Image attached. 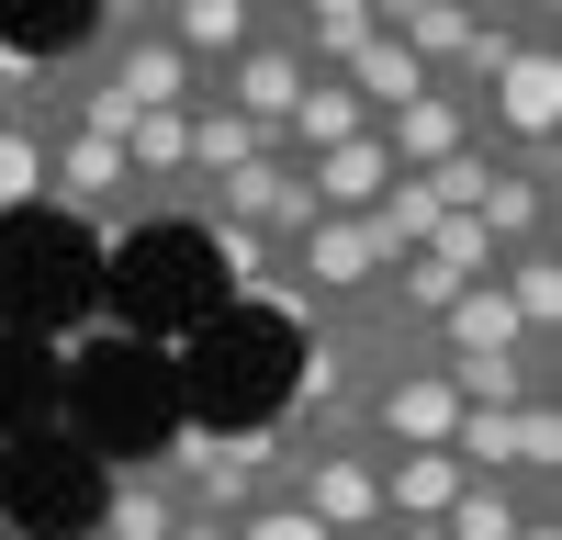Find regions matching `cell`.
I'll use <instances>...</instances> for the list:
<instances>
[{"label": "cell", "instance_id": "ffe728a7", "mask_svg": "<svg viewBox=\"0 0 562 540\" xmlns=\"http://www.w3.org/2000/svg\"><path fill=\"white\" fill-rule=\"evenodd\" d=\"M0 102H12V45H0Z\"/></svg>", "mask_w": 562, "mask_h": 540}, {"label": "cell", "instance_id": "5b68a950", "mask_svg": "<svg viewBox=\"0 0 562 540\" xmlns=\"http://www.w3.org/2000/svg\"><path fill=\"white\" fill-rule=\"evenodd\" d=\"M304 79H315V68L293 57V34H281V12H270V23H259V34H248V45H237V57H225L203 90H214V102H237L248 124H281V113L304 102Z\"/></svg>", "mask_w": 562, "mask_h": 540}, {"label": "cell", "instance_id": "3957f363", "mask_svg": "<svg viewBox=\"0 0 562 540\" xmlns=\"http://www.w3.org/2000/svg\"><path fill=\"white\" fill-rule=\"evenodd\" d=\"M473 113H484L495 147H551V124H562V45L551 34H518L506 68L473 90Z\"/></svg>", "mask_w": 562, "mask_h": 540}, {"label": "cell", "instance_id": "ac0fdd59", "mask_svg": "<svg viewBox=\"0 0 562 540\" xmlns=\"http://www.w3.org/2000/svg\"><path fill=\"white\" fill-rule=\"evenodd\" d=\"M473 23H495V34H529V0H461Z\"/></svg>", "mask_w": 562, "mask_h": 540}, {"label": "cell", "instance_id": "30bf717a", "mask_svg": "<svg viewBox=\"0 0 562 540\" xmlns=\"http://www.w3.org/2000/svg\"><path fill=\"white\" fill-rule=\"evenodd\" d=\"M259 23H270V12H259V0H169V12H158V34H169V45H180V57H192V68H203V79H214L225 57H237V45H248Z\"/></svg>", "mask_w": 562, "mask_h": 540}, {"label": "cell", "instance_id": "ba28073f", "mask_svg": "<svg viewBox=\"0 0 562 540\" xmlns=\"http://www.w3.org/2000/svg\"><path fill=\"white\" fill-rule=\"evenodd\" d=\"M180 529V495L158 462H102V529L90 540H169Z\"/></svg>", "mask_w": 562, "mask_h": 540}, {"label": "cell", "instance_id": "4fadbf2b", "mask_svg": "<svg viewBox=\"0 0 562 540\" xmlns=\"http://www.w3.org/2000/svg\"><path fill=\"white\" fill-rule=\"evenodd\" d=\"M338 79H349L360 102H371V124H383V113H405V102H416V90H428L439 68L416 57V45H394V34H371V45H360V57H349Z\"/></svg>", "mask_w": 562, "mask_h": 540}, {"label": "cell", "instance_id": "8992f818", "mask_svg": "<svg viewBox=\"0 0 562 540\" xmlns=\"http://www.w3.org/2000/svg\"><path fill=\"white\" fill-rule=\"evenodd\" d=\"M45 135H57L45 68H34V57H12V102H0V214L45 203Z\"/></svg>", "mask_w": 562, "mask_h": 540}, {"label": "cell", "instance_id": "8fae6325", "mask_svg": "<svg viewBox=\"0 0 562 540\" xmlns=\"http://www.w3.org/2000/svg\"><path fill=\"white\" fill-rule=\"evenodd\" d=\"M349 135H371V102L349 79H304V102L281 113V158H326V147H349Z\"/></svg>", "mask_w": 562, "mask_h": 540}, {"label": "cell", "instance_id": "7a4b0ae2", "mask_svg": "<svg viewBox=\"0 0 562 540\" xmlns=\"http://www.w3.org/2000/svg\"><path fill=\"white\" fill-rule=\"evenodd\" d=\"M450 462H461V473H484V484L562 473V394H540V405H461Z\"/></svg>", "mask_w": 562, "mask_h": 540}, {"label": "cell", "instance_id": "9a60e30c", "mask_svg": "<svg viewBox=\"0 0 562 540\" xmlns=\"http://www.w3.org/2000/svg\"><path fill=\"white\" fill-rule=\"evenodd\" d=\"M416 259H439L450 282H495V259H506V248L484 237V214H439L428 237H416Z\"/></svg>", "mask_w": 562, "mask_h": 540}, {"label": "cell", "instance_id": "d6986e66", "mask_svg": "<svg viewBox=\"0 0 562 540\" xmlns=\"http://www.w3.org/2000/svg\"><path fill=\"white\" fill-rule=\"evenodd\" d=\"M518 540H562V518H529V529H518Z\"/></svg>", "mask_w": 562, "mask_h": 540}, {"label": "cell", "instance_id": "5bb4252c", "mask_svg": "<svg viewBox=\"0 0 562 540\" xmlns=\"http://www.w3.org/2000/svg\"><path fill=\"white\" fill-rule=\"evenodd\" d=\"M124 169L135 180H192V113H135L124 124Z\"/></svg>", "mask_w": 562, "mask_h": 540}, {"label": "cell", "instance_id": "2e32d148", "mask_svg": "<svg viewBox=\"0 0 562 540\" xmlns=\"http://www.w3.org/2000/svg\"><path fill=\"white\" fill-rule=\"evenodd\" d=\"M225 540H326V529L293 507V495H248V507L225 518Z\"/></svg>", "mask_w": 562, "mask_h": 540}, {"label": "cell", "instance_id": "6da1fadb", "mask_svg": "<svg viewBox=\"0 0 562 540\" xmlns=\"http://www.w3.org/2000/svg\"><path fill=\"white\" fill-rule=\"evenodd\" d=\"M158 473L180 507H214V518H237L248 495H281V428H180L158 450Z\"/></svg>", "mask_w": 562, "mask_h": 540}, {"label": "cell", "instance_id": "7402d4cb", "mask_svg": "<svg viewBox=\"0 0 562 540\" xmlns=\"http://www.w3.org/2000/svg\"><path fill=\"white\" fill-rule=\"evenodd\" d=\"M79 540H90V529H79Z\"/></svg>", "mask_w": 562, "mask_h": 540}, {"label": "cell", "instance_id": "7c38bea8", "mask_svg": "<svg viewBox=\"0 0 562 540\" xmlns=\"http://www.w3.org/2000/svg\"><path fill=\"white\" fill-rule=\"evenodd\" d=\"M304 180H315V203H326V214H371V203L394 192V158H383V135H349V147L304 158Z\"/></svg>", "mask_w": 562, "mask_h": 540}, {"label": "cell", "instance_id": "603a6c76", "mask_svg": "<svg viewBox=\"0 0 562 540\" xmlns=\"http://www.w3.org/2000/svg\"><path fill=\"white\" fill-rule=\"evenodd\" d=\"M383 540H394V529H383Z\"/></svg>", "mask_w": 562, "mask_h": 540}, {"label": "cell", "instance_id": "277c9868", "mask_svg": "<svg viewBox=\"0 0 562 540\" xmlns=\"http://www.w3.org/2000/svg\"><path fill=\"white\" fill-rule=\"evenodd\" d=\"M124 147L113 135H79V124H57L45 135V214H68V225H90V237L113 248V203H124Z\"/></svg>", "mask_w": 562, "mask_h": 540}, {"label": "cell", "instance_id": "e0dca14e", "mask_svg": "<svg viewBox=\"0 0 562 540\" xmlns=\"http://www.w3.org/2000/svg\"><path fill=\"white\" fill-rule=\"evenodd\" d=\"M169 0H90V34H158Z\"/></svg>", "mask_w": 562, "mask_h": 540}, {"label": "cell", "instance_id": "52a82bcc", "mask_svg": "<svg viewBox=\"0 0 562 540\" xmlns=\"http://www.w3.org/2000/svg\"><path fill=\"white\" fill-rule=\"evenodd\" d=\"M371 135H383V158H394V169H439L450 147H473V135H484V113H473V90L428 79V90H416L405 113H383Z\"/></svg>", "mask_w": 562, "mask_h": 540}, {"label": "cell", "instance_id": "9c48e42d", "mask_svg": "<svg viewBox=\"0 0 562 540\" xmlns=\"http://www.w3.org/2000/svg\"><path fill=\"white\" fill-rule=\"evenodd\" d=\"M259 158H281V124H248L237 102H192V180H237V169H259Z\"/></svg>", "mask_w": 562, "mask_h": 540}, {"label": "cell", "instance_id": "44dd1931", "mask_svg": "<svg viewBox=\"0 0 562 540\" xmlns=\"http://www.w3.org/2000/svg\"><path fill=\"white\" fill-rule=\"evenodd\" d=\"M259 12H281V0H259Z\"/></svg>", "mask_w": 562, "mask_h": 540}]
</instances>
